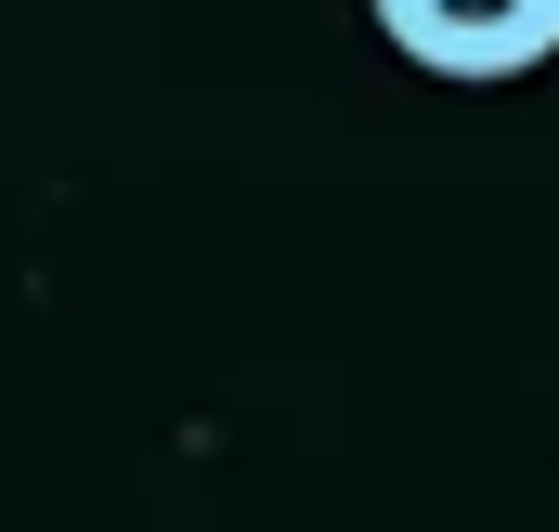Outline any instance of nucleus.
<instances>
[{"label": "nucleus", "instance_id": "f257e3e1", "mask_svg": "<svg viewBox=\"0 0 559 532\" xmlns=\"http://www.w3.org/2000/svg\"><path fill=\"white\" fill-rule=\"evenodd\" d=\"M365 26L455 92H495V78H534L559 65V0H365Z\"/></svg>", "mask_w": 559, "mask_h": 532}]
</instances>
